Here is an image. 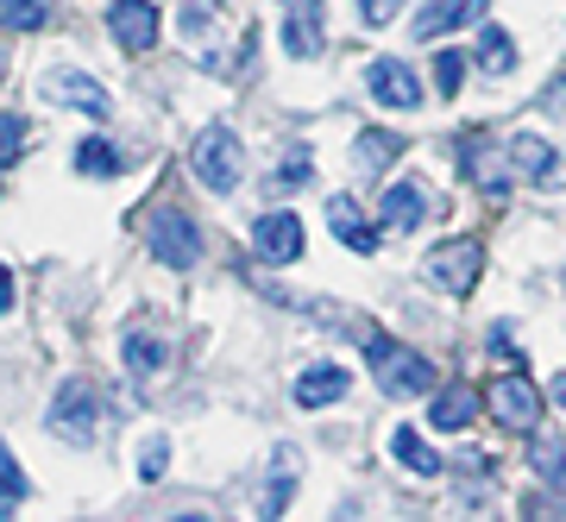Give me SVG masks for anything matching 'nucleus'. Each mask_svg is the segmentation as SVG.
<instances>
[{"label": "nucleus", "instance_id": "9", "mask_svg": "<svg viewBox=\"0 0 566 522\" xmlns=\"http://www.w3.org/2000/svg\"><path fill=\"white\" fill-rule=\"evenodd\" d=\"M327 25H322V0H283V58H322Z\"/></svg>", "mask_w": 566, "mask_h": 522}, {"label": "nucleus", "instance_id": "10", "mask_svg": "<svg viewBox=\"0 0 566 522\" xmlns=\"http://www.w3.org/2000/svg\"><path fill=\"white\" fill-rule=\"evenodd\" d=\"M44 95L63 101V107H76V114H88V121H107V114H114V101H107L102 82L82 76V70H70V63H57V70L44 76Z\"/></svg>", "mask_w": 566, "mask_h": 522}, {"label": "nucleus", "instance_id": "22", "mask_svg": "<svg viewBox=\"0 0 566 522\" xmlns=\"http://www.w3.org/2000/svg\"><path fill=\"white\" fill-rule=\"evenodd\" d=\"M120 145H114V139H82L76 145V170H82V177H120Z\"/></svg>", "mask_w": 566, "mask_h": 522}, {"label": "nucleus", "instance_id": "28", "mask_svg": "<svg viewBox=\"0 0 566 522\" xmlns=\"http://www.w3.org/2000/svg\"><path fill=\"white\" fill-rule=\"evenodd\" d=\"M308 177H315V158H308V152H290V164L271 170V189H296V182H308Z\"/></svg>", "mask_w": 566, "mask_h": 522}, {"label": "nucleus", "instance_id": "13", "mask_svg": "<svg viewBox=\"0 0 566 522\" xmlns=\"http://www.w3.org/2000/svg\"><path fill=\"white\" fill-rule=\"evenodd\" d=\"M327 227H334V233H340V246H346V252H359V259H371V252L385 246V227L365 221L353 196H334V201H327Z\"/></svg>", "mask_w": 566, "mask_h": 522}, {"label": "nucleus", "instance_id": "32", "mask_svg": "<svg viewBox=\"0 0 566 522\" xmlns=\"http://www.w3.org/2000/svg\"><path fill=\"white\" fill-rule=\"evenodd\" d=\"M0 315H13V271L0 264Z\"/></svg>", "mask_w": 566, "mask_h": 522}, {"label": "nucleus", "instance_id": "27", "mask_svg": "<svg viewBox=\"0 0 566 522\" xmlns=\"http://www.w3.org/2000/svg\"><path fill=\"white\" fill-rule=\"evenodd\" d=\"M20 498H25V472H20V460L0 447V516H7V510H13Z\"/></svg>", "mask_w": 566, "mask_h": 522}, {"label": "nucleus", "instance_id": "20", "mask_svg": "<svg viewBox=\"0 0 566 522\" xmlns=\"http://www.w3.org/2000/svg\"><path fill=\"white\" fill-rule=\"evenodd\" d=\"M390 453H397V466L416 472V479H441V453H434L416 428H397V435H390Z\"/></svg>", "mask_w": 566, "mask_h": 522}, {"label": "nucleus", "instance_id": "11", "mask_svg": "<svg viewBox=\"0 0 566 522\" xmlns=\"http://www.w3.org/2000/svg\"><path fill=\"white\" fill-rule=\"evenodd\" d=\"M485 397H491V409H497V422H504V428H523V435H528V428L542 422V390H535L523 372H504Z\"/></svg>", "mask_w": 566, "mask_h": 522}, {"label": "nucleus", "instance_id": "1", "mask_svg": "<svg viewBox=\"0 0 566 522\" xmlns=\"http://www.w3.org/2000/svg\"><path fill=\"white\" fill-rule=\"evenodd\" d=\"M365 365H371V378L385 397H434L441 378H434V365L416 353V346L390 341L385 327H365Z\"/></svg>", "mask_w": 566, "mask_h": 522}, {"label": "nucleus", "instance_id": "24", "mask_svg": "<svg viewBox=\"0 0 566 522\" xmlns=\"http://www.w3.org/2000/svg\"><path fill=\"white\" fill-rule=\"evenodd\" d=\"M510 63H516L510 32H504V25H485V32H479V70H485V76H504Z\"/></svg>", "mask_w": 566, "mask_h": 522}, {"label": "nucleus", "instance_id": "31", "mask_svg": "<svg viewBox=\"0 0 566 522\" xmlns=\"http://www.w3.org/2000/svg\"><path fill=\"white\" fill-rule=\"evenodd\" d=\"M164 466H170V441H158V435H151V441H145V453H139V479L145 484L164 479Z\"/></svg>", "mask_w": 566, "mask_h": 522}, {"label": "nucleus", "instance_id": "34", "mask_svg": "<svg viewBox=\"0 0 566 522\" xmlns=\"http://www.w3.org/2000/svg\"><path fill=\"white\" fill-rule=\"evenodd\" d=\"M0 76H7V70H0Z\"/></svg>", "mask_w": 566, "mask_h": 522}, {"label": "nucleus", "instance_id": "4", "mask_svg": "<svg viewBox=\"0 0 566 522\" xmlns=\"http://www.w3.org/2000/svg\"><path fill=\"white\" fill-rule=\"evenodd\" d=\"M189 170L202 177V189L233 196L240 189V139H233V126H208L196 139V152H189Z\"/></svg>", "mask_w": 566, "mask_h": 522}, {"label": "nucleus", "instance_id": "5", "mask_svg": "<svg viewBox=\"0 0 566 522\" xmlns=\"http://www.w3.org/2000/svg\"><path fill=\"white\" fill-rule=\"evenodd\" d=\"M365 88H371L378 107H397V114H416V107H422V82H416V70H409L403 58H371Z\"/></svg>", "mask_w": 566, "mask_h": 522}, {"label": "nucleus", "instance_id": "12", "mask_svg": "<svg viewBox=\"0 0 566 522\" xmlns=\"http://www.w3.org/2000/svg\"><path fill=\"white\" fill-rule=\"evenodd\" d=\"M107 32H114L120 51L145 58V51L158 44V7H151V0H114V7H107Z\"/></svg>", "mask_w": 566, "mask_h": 522}, {"label": "nucleus", "instance_id": "33", "mask_svg": "<svg viewBox=\"0 0 566 522\" xmlns=\"http://www.w3.org/2000/svg\"><path fill=\"white\" fill-rule=\"evenodd\" d=\"M554 403H560V409H566V372H560V378H554Z\"/></svg>", "mask_w": 566, "mask_h": 522}, {"label": "nucleus", "instance_id": "19", "mask_svg": "<svg viewBox=\"0 0 566 522\" xmlns=\"http://www.w3.org/2000/svg\"><path fill=\"white\" fill-rule=\"evenodd\" d=\"M472 416H479L472 384H447V390H434V409H428V422H434V428H447V435H453V428H465Z\"/></svg>", "mask_w": 566, "mask_h": 522}, {"label": "nucleus", "instance_id": "18", "mask_svg": "<svg viewBox=\"0 0 566 522\" xmlns=\"http://www.w3.org/2000/svg\"><path fill=\"white\" fill-rule=\"evenodd\" d=\"M120 353H126V372H133L139 384H151L164 372V359H170V353H164V341H158V334H145V327H133V334H126Z\"/></svg>", "mask_w": 566, "mask_h": 522}, {"label": "nucleus", "instance_id": "23", "mask_svg": "<svg viewBox=\"0 0 566 522\" xmlns=\"http://www.w3.org/2000/svg\"><path fill=\"white\" fill-rule=\"evenodd\" d=\"M528 466H535V479L542 484H554V491H566V441H535L528 447Z\"/></svg>", "mask_w": 566, "mask_h": 522}, {"label": "nucleus", "instance_id": "6", "mask_svg": "<svg viewBox=\"0 0 566 522\" xmlns=\"http://www.w3.org/2000/svg\"><path fill=\"white\" fill-rule=\"evenodd\" d=\"M460 170L472 189H485V196H504L510 182H516V164H510V145L497 152L491 139H460Z\"/></svg>", "mask_w": 566, "mask_h": 522}, {"label": "nucleus", "instance_id": "21", "mask_svg": "<svg viewBox=\"0 0 566 522\" xmlns=\"http://www.w3.org/2000/svg\"><path fill=\"white\" fill-rule=\"evenodd\" d=\"M397 152H403V145L390 139V133H359L353 164H359V177H378V170H390V164H397Z\"/></svg>", "mask_w": 566, "mask_h": 522}, {"label": "nucleus", "instance_id": "8", "mask_svg": "<svg viewBox=\"0 0 566 522\" xmlns=\"http://www.w3.org/2000/svg\"><path fill=\"white\" fill-rule=\"evenodd\" d=\"M479 271H485L479 240H447V246H434V259H428V278L441 283L447 296H465V290L479 283Z\"/></svg>", "mask_w": 566, "mask_h": 522}, {"label": "nucleus", "instance_id": "16", "mask_svg": "<svg viewBox=\"0 0 566 522\" xmlns=\"http://www.w3.org/2000/svg\"><path fill=\"white\" fill-rule=\"evenodd\" d=\"M346 390H353V378H346L340 365H308L303 378H296V403H303V409H327V403H340Z\"/></svg>", "mask_w": 566, "mask_h": 522}, {"label": "nucleus", "instance_id": "3", "mask_svg": "<svg viewBox=\"0 0 566 522\" xmlns=\"http://www.w3.org/2000/svg\"><path fill=\"white\" fill-rule=\"evenodd\" d=\"M145 240H151V259H164L170 271H189V264L202 259V227L182 215L177 201H164L151 227H145Z\"/></svg>", "mask_w": 566, "mask_h": 522}, {"label": "nucleus", "instance_id": "25", "mask_svg": "<svg viewBox=\"0 0 566 522\" xmlns=\"http://www.w3.org/2000/svg\"><path fill=\"white\" fill-rule=\"evenodd\" d=\"M290 484H296V453H290V447H277V484H271V498H264V516H283Z\"/></svg>", "mask_w": 566, "mask_h": 522}, {"label": "nucleus", "instance_id": "30", "mask_svg": "<svg viewBox=\"0 0 566 522\" xmlns=\"http://www.w3.org/2000/svg\"><path fill=\"white\" fill-rule=\"evenodd\" d=\"M20 145H25V121L20 114H0V170L20 158Z\"/></svg>", "mask_w": 566, "mask_h": 522}, {"label": "nucleus", "instance_id": "26", "mask_svg": "<svg viewBox=\"0 0 566 522\" xmlns=\"http://www.w3.org/2000/svg\"><path fill=\"white\" fill-rule=\"evenodd\" d=\"M0 20L13 25V32H39L51 13H44V0H0Z\"/></svg>", "mask_w": 566, "mask_h": 522}, {"label": "nucleus", "instance_id": "17", "mask_svg": "<svg viewBox=\"0 0 566 522\" xmlns=\"http://www.w3.org/2000/svg\"><path fill=\"white\" fill-rule=\"evenodd\" d=\"M510 164H516V177H528V182H560V158H554V145L528 139V133L510 139Z\"/></svg>", "mask_w": 566, "mask_h": 522}, {"label": "nucleus", "instance_id": "29", "mask_svg": "<svg viewBox=\"0 0 566 522\" xmlns=\"http://www.w3.org/2000/svg\"><path fill=\"white\" fill-rule=\"evenodd\" d=\"M460 76H465V51H441L434 58V88L441 95H460Z\"/></svg>", "mask_w": 566, "mask_h": 522}, {"label": "nucleus", "instance_id": "7", "mask_svg": "<svg viewBox=\"0 0 566 522\" xmlns=\"http://www.w3.org/2000/svg\"><path fill=\"white\" fill-rule=\"evenodd\" d=\"M252 252H259L264 264H296L303 259V221H296L290 208L259 215V221H252Z\"/></svg>", "mask_w": 566, "mask_h": 522}, {"label": "nucleus", "instance_id": "14", "mask_svg": "<svg viewBox=\"0 0 566 522\" xmlns=\"http://www.w3.org/2000/svg\"><path fill=\"white\" fill-rule=\"evenodd\" d=\"M428 215H434V196H428L422 182H397V189L378 201V227H385V233H416Z\"/></svg>", "mask_w": 566, "mask_h": 522}, {"label": "nucleus", "instance_id": "2", "mask_svg": "<svg viewBox=\"0 0 566 522\" xmlns=\"http://www.w3.org/2000/svg\"><path fill=\"white\" fill-rule=\"evenodd\" d=\"M44 428H51V435H63L70 447H95V435H102V390H95L88 378H70L57 397H51Z\"/></svg>", "mask_w": 566, "mask_h": 522}, {"label": "nucleus", "instance_id": "15", "mask_svg": "<svg viewBox=\"0 0 566 522\" xmlns=\"http://www.w3.org/2000/svg\"><path fill=\"white\" fill-rule=\"evenodd\" d=\"M485 20V0H434L428 13H416V39H441L453 25H479Z\"/></svg>", "mask_w": 566, "mask_h": 522}]
</instances>
